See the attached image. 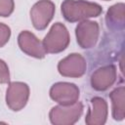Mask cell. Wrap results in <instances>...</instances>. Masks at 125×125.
Masks as SVG:
<instances>
[{"mask_svg":"<svg viewBox=\"0 0 125 125\" xmlns=\"http://www.w3.org/2000/svg\"><path fill=\"white\" fill-rule=\"evenodd\" d=\"M61 12L65 21L76 22L99 17L103 13V8L98 3L86 0H63Z\"/></svg>","mask_w":125,"mask_h":125,"instance_id":"obj_1","label":"cell"},{"mask_svg":"<svg viewBox=\"0 0 125 125\" xmlns=\"http://www.w3.org/2000/svg\"><path fill=\"white\" fill-rule=\"evenodd\" d=\"M70 42V36L67 28L62 22H55L49 32L44 37L42 44L49 54H59L64 51Z\"/></svg>","mask_w":125,"mask_h":125,"instance_id":"obj_2","label":"cell"},{"mask_svg":"<svg viewBox=\"0 0 125 125\" xmlns=\"http://www.w3.org/2000/svg\"><path fill=\"white\" fill-rule=\"evenodd\" d=\"M83 109V104L78 101L68 105L59 104L51 108L49 119L54 125H73L80 119Z\"/></svg>","mask_w":125,"mask_h":125,"instance_id":"obj_3","label":"cell"},{"mask_svg":"<svg viewBox=\"0 0 125 125\" xmlns=\"http://www.w3.org/2000/svg\"><path fill=\"white\" fill-rule=\"evenodd\" d=\"M56 7L51 0H39L30 9V20L37 30H44L53 20Z\"/></svg>","mask_w":125,"mask_h":125,"instance_id":"obj_4","label":"cell"},{"mask_svg":"<svg viewBox=\"0 0 125 125\" xmlns=\"http://www.w3.org/2000/svg\"><path fill=\"white\" fill-rule=\"evenodd\" d=\"M29 99V87L21 81L10 82L6 91V104L13 111L21 110Z\"/></svg>","mask_w":125,"mask_h":125,"instance_id":"obj_5","label":"cell"},{"mask_svg":"<svg viewBox=\"0 0 125 125\" xmlns=\"http://www.w3.org/2000/svg\"><path fill=\"white\" fill-rule=\"evenodd\" d=\"M100 35V26L97 21L84 20L75 27V36L77 44L82 49H91L98 42Z\"/></svg>","mask_w":125,"mask_h":125,"instance_id":"obj_6","label":"cell"},{"mask_svg":"<svg viewBox=\"0 0 125 125\" xmlns=\"http://www.w3.org/2000/svg\"><path fill=\"white\" fill-rule=\"evenodd\" d=\"M86 68V60L78 53L69 54L58 63V71L62 76L64 77L79 78L85 74Z\"/></svg>","mask_w":125,"mask_h":125,"instance_id":"obj_7","label":"cell"},{"mask_svg":"<svg viewBox=\"0 0 125 125\" xmlns=\"http://www.w3.org/2000/svg\"><path fill=\"white\" fill-rule=\"evenodd\" d=\"M50 98L59 104L68 105L76 103L80 96L78 86L70 82H57L50 89Z\"/></svg>","mask_w":125,"mask_h":125,"instance_id":"obj_8","label":"cell"},{"mask_svg":"<svg viewBox=\"0 0 125 125\" xmlns=\"http://www.w3.org/2000/svg\"><path fill=\"white\" fill-rule=\"evenodd\" d=\"M18 44L21 51L29 57L43 59L47 54L42 42L31 31L23 30L20 32L18 36Z\"/></svg>","mask_w":125,"mask_h":125,"instance_id":"obj_9","label":"cell"},{"mask_svg":"<svg viewBox=\"0 0 125 125\" xmlns=\"http://www.w3.org/2000/svg\"><path fill=\"white\" fill-rule=\"evenodd\" d=\"M116 80V66L108 64L96 69L91 75V86L99 92L106 91Z\"/></svg>","mask_w":125,"mask_h":125,"instance_id":"obj_10","label":"cell"},{"mask_svg":"<svg viewBox=\"0 0 125 125\" xmlns=\"http://www.w3.org/2000/svg\"><path fill=\"white\" fill-rule=\"evenodd\" d=\"M91 106L85 117L87 125H104L106 122L108 108L107 103L101 97H94L90 101Z\"/></svg>","mask_w":125,"mask_h":125,"instance_id":"obj_11","label":"cell"},{"mask_svg":"<svg viewBox=\"0 0 125 125\" xmlns=\"http://www.w3.org/2000/svg\"><path fill=\"white\" fill-rule=\"evenodd\" d=\"M124 3H117L112 5L106 13L105 21L107 27L111 30L117 31L124 28Z\"/></svg>","mask_w":125,"mask_h":125,"instance_id":"obj_12","label":"cell"},{"mask_svg":"<svg viewBox=\"0 0 125 125\" xmlns=\"http://www.w3.org/2000/svg\"><path fill=\"white\" fill-rule=\"evenodd\" d=\"M124 96H125L124 86H119L115 88L109 94V98L111 100L112 117L116 121H121L124 119Z\"/></svg>","mask_w":125,"mask_h":125,"instance_id":"obj_13","label":"cell"},{"mask_svg":"<svg viewBox=\"0 0 125 125\" xmlns=\"http://www.w3.org/2000/svg\"><path fill=\"white\" fill-rule=\"evenodd\" d=\"M15 9L14 0H0V17L7 18L12 15Z\"/></svg>","mask_w":125,"mask_h":125,"instance_id":"obj_14","label":"cell"},{"mask_svg":"<svg viewBox=\"0 0 125 125\" xmlns=\"http://www.w3.org/2000/svg\"><path fill=\"white\" fill-rule=\"evenodd\" d=\"M10 37H11V28L7 24L0 22V48L4 47L8 43Z\"/></svg>","mask_w":125,"mask_h":125,"instance_id":"obj_15","label":"cell"},{"mask_svg":"<svg viewBox=\"0 0 125 125\" xmlns=\"http://www.w3.org/2000/svg\"><path fill=\"white\" fill-rule=\"evenodd\" d=\"M0 83H10V71L5 61L0 59Z\"/></svg>","mask_w":125,"mask_h":125,"instance_id":"obj_16","label":"cell"},{"mask_svg":"<svg viewBox=\"0 0 125 125\" xmlns=\"http://www.w3.org/2000/svg\"><path fill=\"white\" fill-rule=\"evenodd\" d=\"M104 1H109V0H104Z\"/></svg>","mask_w":125,"mask_h":125,"instance_id":"obj_17","label":"cell"}]
</instances>
